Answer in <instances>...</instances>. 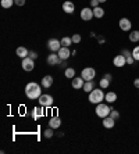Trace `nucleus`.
Listing matches in <instances>:
<instances>
[{
  "label": "nucleus",
  "instance_id": "nucleus-1",
  "mask_svg": "<svg viewBox=\"0 0 139 154\" xmlns=\"http://www.w3.org/2000/svg\"><path fill=\"white\" fill-rule=\"evenodd\" d=\"M25 94L29 100H38L42 96L41 85H38L36 82H29L25 86Z\"/></svg>",
  "mask_w": 139,
  "mask_h": 154
},
{
  "label": "nucleus",
  "instance_id": "nucleus-2",
  "mask_svg": "<svg viewBox=\"0 0 139 154\" xmlns=\"http://www.w3.org/2000/svg\"><path fill=\"white\" fill-rule=\"evenodd\" d=\"M104 94L102 89H93L91 93H89V102L93 103V104H99L104 100Z\"/></svg>",
  "mask_w": 139,
  "mask_h": 154
},
{
  "label": "nucleus",
  "instance_id": "nucleus-3",
  "mask_svg": "<svg viewBox=\"0 0 139 154\" xmlns=\"http://www.w3.org/2000/svg\"><path fill=\"white\" fill-rule=\"evenodd\" d=\"M96 115L100 117V118H104V117H107V115H110V111L111 108L109 107V104H106V103H99L96 104Z\"/></svg>",
  "mask_w": 139,
  "mask_h": 154
},
{
  "label": "nucleus",
  "instance_id": "nucleus-4",
  "mask_svg": "<svg viewBox=\"0 0 139 154\" xmlns=\"http://www.w3.org/2000/svg\"><path fill=\"white\" fill-rule=\"evenodd\" d=\"M95 75H96V71H95V68H92V67H86V68L82 69V72H81V76L85 80H93Z\"/></svg>",
  "mask_w": 139,
  "mask_h": 154
},
{
  "label": "nucleus",
  "instance_id": "nucleus-5",
  "mask_svg": "<svg viewBox=\"0 0 139 154\" xmlns=\"http://www.w3.org/2000/svg\"><path fill=\"white\" fill-rule=\"evenodd\" d=\"M47 47L49 50L53 51V53H57L60 49H61V42L57 39H49L47 40Z\"/></svg>",
  "mask_w": 139,
  "mask_h": 154
},
{
  "label": "nucleus",
  "instance_id": "nucleus-6",
  "mask_svg": "<svg viewBox=\"0 0 139 154\" xmlns=\"http://www.w3.org/2000/svg\"><path fill=\"white\" fill-rule=\"evenodd\" d=\"M38 100H39V104L43 107H52L53 106V97L50 94H42Z\"/></svg>",
  "mask_w": 139,
  "mask_h": 154
},
{
  "label": "nucleus",
  "instance_id": "nucleus-7",
  "mask_svg": "<svg viewBox=\"0 0 139 154\" xmlns=\"http://www.w3.org/2000/svg\"><path fill=\"white\" fill-rule=\"evenodd\" d=\"M21 65H22V68L25 69V71H32V69L35 68L34 58H31V57L22 58V63H21Z\"/></svg>",
  "mask_w": 139,
  "mask_h": 154
},
{
  "label": "nucleus",
  "instance_id": "nucleus-8",
  "mask_svg": "<svg viewBox=\"0 0 139 154\" xmlns=\"http://www.w3.org/2000/svg\"><path fill=\"white\" fill-rule=\"evenodd\" d=\"M93 17H95V15H93V10H92V8L85 7V8H82V10H81V18L84 20V21H91Z\"/></svg>",
  "mask_w": 139,
  "mask_h": 154
},
{
  "label": "nucleus",
  "instance_id": "nucleus-9",
  "mask_svg": "<svg viewBox=\"0 0 139 154\" xmlns=\"http://www.w3.org/2000/svg\"><path fill=\"white\" fill-rule=\"evenodd\" d=\"M46 61H47L49 65H56V64H60L61 61H64V60H60V57H58L57 53H53V51H52V54H49V56H47Z\"/></svg>",
  "mask_w": 139,
  "mask_h": 154
},
{
  "label": "nucleus",
  "instance_id": "nucleus-10",
  "mask_svg": "<svg viewBox=\"0 0 139 154\" xmlns=\"http://www.w3.org/2000/svg\"><path fill=\"white\" fill-rule=\"evenodd\" d=\"M58 57H60V60H68V57L72 54V51H70L68 47H65V46H61V49L57 51Z\"/></svg>",
  "mask_w": 139,
  "mask_h": 154
},
{
  "label": "nucleus",
  "instance_id": "nucleus-11",
  "mask_svg": "<svg viewBox=\"0 0 139 154\" xmlns=\"http://www.w3.org/2000/svg\"><path fill=\"white\" fill-rule=\"evenodd\" d=\"M118 25H120V29L121 31H131V27H132V22L128 20V18H121L120 20V22H118Z\"/></svg>",
  "mask_w": 139,
  "mask_h": 154
},
{
  "label": "nucleus",
  "instance_id": "nucleus-12",
  "mask_svg": "<svg viewBox=\"0 0 139 154\" xmlns=\"http://www.w3.org/2000/svg\"><path fill=\"white\" fill-rule=\"evenodd\" d=\"M113 64H114L116 67H118V68H121V67H124V65L127 64V57H124L122 54H118V56H116V57H114V60H113Z\"/></svg>",
  "mask_w": 139,
  "mask_h": 154
},
{
  "label": "nucleus",
  "instance_id": "nucleus-13",
  "mask_svg": "<svg viewBox=\"0 0 139 154\" xmlns=\"http://www.w3.org/2000/svg\"><path fill=\"white\" fill-rule=\"evenodd\" d=\"M43 106H39V107H35L34 110H32V113H31V115H32V120H38L39 117H43V114H45V111H43Z\"/></svg>",
  "mask_w": 139,
  "mask_h": 154
},
{
  "label": "nucleus",
  "instance_id": "nucleus-14",
  "mask_svg": "<svg viewBox=\"0 0 139 154\" xmlns=\"http://www.w3.org/2000/svg\"><path fill=\"white\" fill-rule=\"evenodd\" d=\"M84 83H85V79H84L82 76L72 78V88H74V89H82V88H84Z\"/></svg>",
  "mask_w": 139,
  "mask_h": 154
},
{
  "label": "nucleus",
  "instance_id": "nucleus-15",
  "mask_svg": "<svg viewBox=\"0 0 139 154\" xmlns=\"http://www.w3.org/2000/svg\"><path fill=\"white\" fill-rule=\"evenodd\" d=\"M114 125H116V120H114V118H111L110 115H107V117H104V118H103V126H104V128L111 129Z\"/></svg>",
  "mask_w": 139,
  "mask_h": 154
},
{
  "label": "nucleus",
  "instance_id": "nucleus-16",
  "mask_svg": "<svg viewBox=\"0 0 139 154\" xmlns=\"http://www.w3.org/2000/svg\"><path fill=\"white\" fill-rule=\"evenodd\" d=\"M63 10L67 13V14H71V13H74V10H75V6H74L72 1L67 0V1H64L63 3Z\"/></svg>",
  "mask_w": 139,
  "mask_h": 154
},
{
  "label": "nucleus",
  "instance_id": "nucleus-17",
  "mask_svg": "<svg viewBox=\"0 0 139 154\" xmlns=\"http://www.w3.org/2000/svg\"><path fill=\"white\" fill-rule=\"evenodd\" d=\"M52 85H53V76L52 75H46V76L42 78V86H43L45 89H49Z\"/></svg>",
  "mask_w": 139,
  "mask_h": 154
},
{
  "label": "nucleus",
  "instance_id": "nucleus-18",
  "mask_svg": "<svg viewBox=\"0 0 139 154\" xmlns=\"http://www.w3.org/2000/svg\"><path fill=\"white\" fill-rule=\"evenodd\" d=\"M60 125H61V120H60L58 117H52V118H50V121H49V126H50V128H53V129H57V128H60Z\"/></svg>",
  "mask_w": 139,
  "mask_h": 154
},
{
  "label": "nucleus",
  "instance_id": "nucleus-19",
  "mask_svg": "<svg viewBox=\"0 0 139 154\" xmlns=\"http://www.w3.org/2000/svg\"><path fill=\"white\" fill-rule=\"evenodd\" d=\"M82 89L86 92V93H91V92L95 89V82H93V80H85V83H84V88H82Z\"/></svg>",
  "mask_w": 139,
  "mask_h": 154
},
{
  "label": "nucleus",
  "instance_id": "nucleus-20",
  "mask_svg": "<svg viewBox=\"0 0 139 154\" xmlns=\"http://www.w3.org/2000/svg\"><path fill=\"white\" fill-rule=\"evenodd\" d=\"M104 100L109 103V104H111V103H114L117 100V94L114 93V92H109V93H106V96H104Z\"/></svg>",
  "mask_w": 139,
  "mask_h": 154
},
{
  "label": "nucleus",
  "instance_id": "nucleus-21",
  "mask_svg": "<svg viewBox=\"0 0 139 154\" xmlns=\"http://www.w3.org/2000/svg\"><path fill=\"white\" fill-rule=\"evenodd\" d=\"M15 53H17V56L20 58H25L29 56V51L25 49V47H18L17 50H15Z\"/></svg>",
  "mask_w": 139,
  "mask_h": 154
},
{
  "label": "nucleus",
  "instance_id": "nucleus-22",
  "mask_svg": "<svg viewBox=\"0 0 139 154\" xmlns=\"http://www.w3.org/2000/svg\"><path fill=\"white\" fill-rule=\"evenodd\" d=\"M93 15H95V17L96 18H102L104 15V10L103 8H102V7H95V8H93Z\"/></svg>",
  "mask_w": 139,
  "mask_h": 154
},
{
  "label": "nucleus",
  "instance_id": "nucleus-23",
  "mask_svg": "<svg viewBox=\"0 0 139 154\" xmlns=\"http://www.w3.org/2000/svg\"><path fill=\"white\" fill-rule=\"evenodd\" d=\"M129 40L131 42H139V31H131V34H129Z\"/></svg>",
  "mask_w": 139,
  "mask_h": 154
},
{
  "label": "nucleus",
  "instance_id": "nucleus-24",
  "mask_svg": "<svg viewBox=\"0 0 139 154\" xmlns=\"http://www.w3.org/2000/svg\"><path fill=\"white\" fill-rule=\"evenodd\" d=\"M64 75H65V78L72 79V78H75V69L74 68H67L65 71H64Z\"/></svg>",
  "mask_w": 139,
  "mask_h": 154
},
{
  "label": "nucleus",
  "instance_id": "nucleus-25",
  "mask_svg": "<svg viewBox=\"0 0 139 154\" xmlns=\"http://www.w3.org/2000/svg\"><path fill=\"white\" fill-rule=\"evenodd\" d=\"M110 82H111V80L106 79V78H102V79H100V82H99V85H100V88H102V89H107V88H109V85H110Z\"/></svg>",
  "mask_w": 139,
  "mask_h": 154
},
{
  "label": "nucleus",
  "instance_id": "nucleus-26",
  "mask_svg": "<svg viewBox=\"0 0 139 154\" xmlns=\"http://www.w3.org/2000/svg\"><path fill=\"white\" fill-rule=\"evenodd\" d=\"M60 42H61V46H65V47H68V46L72 43V39H71L70 36H64L63 39L60 40Z\"/></svg>",
  "mask_w": 139,
  "mask_h": 154
},
{
  "label": "nucleus",
  "instance_id": "nucleus-27",
  "mask_svg": "<svg viewBox=\"0 0 139 154\" xmlns=\"http://www.w3.org/2000/svg\"><path fill=\"white\" fill-rule=\"evenodd\" d=\"M13 4H15L14 0H1V7L3 8H10Z\"/></svg>",
  "mask_w": 139,
  "mask_h": 154
},
{
  "label": "nucleus",
  "instance_id": "nucleus-28",
  "mask_svg": "<svg viewBox=\"0 0 139 154\" xmlns=\"http://www.w3.org/2000/svg\"><path fill=\"white\" fill-rule=\"evenodd\" d=\"M132 57L135 58V61H139V46H135V47H133Z\"/></svg>",
  "mask_w": 139,
  "mask_h": 154
},
{
  "label": "nucleus",
  "instance_id": "nucleus-29",
  "mask_svg": "<svg viewBox=\"0 0 139 154\" xmlns=\"http://www.w3.org/2000/svg\"><path fill=\"white\" fill-rule=\"evenodd\" d=\"M71 39H72V43H79L82 38H81V35L79 34H74L72 36H71Z\"/></svg>",
  "mask_w": 139,
  "mask_h": 154
},
{
  "label": "nucleus",
  "instance_id": "nucleus-30",
  "mask_svg": "<svg viewBox=\"0 0 139 154\" xmlns=\"http://www.w3.org/2000/svg\"><path fill=\"white\" fill-rule=\"evenodd\" d=\"M43 133H45V137L50 139V137L53 136V128H50V126H49V129H46V131L43 132Z\"/></svg>",
  "mask_w": 139,
  "mask_h": 154
},
{
  "label": "nucleus",
  "instance_id": "nucleus-31",
  "mask_svg": "<svg viewBox=\"0 0 139 154\" xmlns=\"http://www.w3.org/2000/svg\"><path fill=\"white\" fill-rule=\"evenodd\" d=\"M110 117H111V118H114V120H117V118H120V113H118L117 110H111V111H110Z\"/></svg>",
  "mask_w": 139,
  "mask_h": 154
},
{
  "label": "nucleus",
  "instance_id": "nucleus-32",
  "mask_svg": "<svg viewBox=\"0 0 139 154\" xmlns=\"http://www.w3.org/2000/svg\"><path fill=\"white\" fill-rule=\"evenodd\" d=\"M133 61H135V58L132 57V54H131V56H128V57H127V64H129V65H132V64H133Z\"/></svg>",
  "mask_w": 139,
  "mask_h": 154
},
{
  "label": "nucleus",
  "instance_id": "nucleus-33",
  "mask_svg": "<svg viewBox=\"0 0 139 154\" xmlns=\"http://www.w3.org/2000/svg\"><path fill=\"white\" fill-rule=\"evenodd\" d=\"M99 3H100L99 0H91V6H92L93 8H95V7H98V6H99Z\"/></svg>",
  "mask_w": 139,
  "mask_h": 154
},
{
  "label": "nucleus",
  "instance_id": "nucleus-34",
  "mask_svg": "<svg viewBox=\"0 0 139 154\" xmlns=\"http://www.w3.org/2000/svg\"><path fill=\"white\" fill-rule=\"evenodd\" d=\"M121 54L124 56V57H128V56H131L132 53H131L129 50H122V51H121Z\"/></svg>",
  "mask_w": 139,
  "mask_h": 154
},
{
  "label": "nucleus",
  "instance_id": "nucleus-35",
  "mask_svg": "<svg viewBox=\"0 0 139 154\" xmlns=\"http://www.w3.org/2000/svg\"><path fill=\"white\" fill-rule=\"evenodd\" d=\"M14 3H15L17 6H24V4H25V0H14Z\"/></svg>",
  "mask_w": 139,
  "mask_h": 154
},
{
  "label": "nucleus",
  "instance_id": "nucleus-36",
  "mask_svg": "<svg viewBox=\"0 0 139 154\" xmlns=\"http://www.w3.org/2000/svg\"><path fill=\"white\" fill-rule=\"evenodd\" d=\"M29 57L35 60V58L38 57V53H36V51H31V53H29Z\"/></svg>",
  "mask_w": 139,
  "mask_h": 154
},
{
  "label": "nucleus",
  "instance_id": "nucleus-37",
  "mask_svg": "<svg viewBox=\"0 0 139 154\" xmlns=\"http://www.w3.org/2000/svg\"><path fill=\"white\" fill-rule=\"evenodd\" d=\"M133 86H135V88H138V89H139V78H136V79L133 80Z\"/></svg>",
  "mask_w": 139,
  "mask_h": 154
},
{
  "label": "nucleus",
  "instance_id": "nucleus-38",
  "mask_svg": "<svg viewBox=\"0 0 139 154\" xmlns=\"http://www.w3.org/2000/svg\"><path fill=\"white\" fill-rule=\"evenodd\" d=\"M103 78H106V79L111 80V75H110V74H104V76H103Z\"/></svg>",
  "mask_w": 139,
  "mask_h": 154
},
{
  "label": "nucleus",
  "instance_id": "nucleus-39",
  "mask_svg": "<svg viewBox=\"0 0 139 154\" xmlns=\"http://www.w3.org/2000/svg\"><path fill=\"white\" fill-rule=\"evenodd\" d=\"M99 1H100V3H104V1H107V0H99Z\"/></svg>",
  "mask_w": 139,
  "mask_h": 154
}]
</instances>
